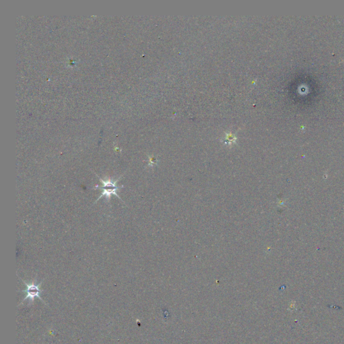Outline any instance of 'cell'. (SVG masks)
<instances>
[{"instance_id":"obj_1","label":"cell","mask_w":344,"mask_h":344,"mask_svg":"<svg viewBox=\"0 0 344 344\" xmlns=\"http://www.w3.org/2000/svg\"><path fill=\"white\" fill-rule=\"evenodd\" d=\"M96 176L99 178L100 182L102 184V186H96V188H97V189L101 190L102 192L101 195H100L99 198L97 199L96 202L98 201V200H99L102 197H105L106 200H107V201H110L111 196H112V195H115L117 198H119L120 200H121L123 202V200L120 198L119 196H118L117 191H119L121 188H123L124 186H118L116 185V183H117L118 180L121 178L122 176L118 177V179L115 181H113L112 179L110 178H107V180H104V179H102L101 177H99V175L97 174Z\"/></svg>"},{"instance_id":"obj_2","label":"cell","mask_w":344,"mask_h":344,"mask_svg":"<svg viewBox=\"0 0 344 344\" xmlns=\"http://www.w3.org/2000/svg\"><path fill=\"white\" fill-rule=\"evenodd\" d=\"M24 282L26 286V289L24 290V293H26V298L24 299V300H26L27 299H30V301L32 302V301L35 300L36 297L41 299L40 297V294L41 291H42V290L40 289L41 283L37 284L35 282H32L31 284H27L26 282Z\"/></svg>"}]
</instances>
